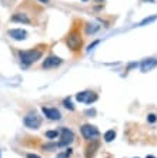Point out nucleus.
Returning <instances> with one entry per match:
<instances>
[{"label":"nucleus","instance_id":"obj_1","mask_svg":"<svg viewBox=\"0 0 157 158\" xmlns=\"http://www.w3.org/2000/svg\"><path fill=\"white\" fill-rule=\"evenodd\" d=\"M43 54V50L41 48H32V50H22L19 52V59L20 61L24 64V66H29L32 63L37 61V60L41 57Z\"/></svg>","mask_w":157,"mask_h":158},{"label":"nucleus","instance_id":"obj_2","mask_svg":"<svg viewBox=\"0 0 157 158\" xmlns=\"http://www.w3.org/2000/svg\"><path fill=\"white\" fill-rule=\"evenodd\" d=\"M64 41H66L67 47L72 52H79L81 48V44H83V39H81V34L79 30H72L66 36V40Z\"/></svg>","mask_w":157,"mask_h":158},{"label":"nucleus","instance_id":"obj_3","mask_svg":"<svg viewBox=\"0 0 157 158\" xmlns=\"http://www.w3.org/2000/svg\"><path fill=\"white\" fill-rule=\"evenodd\" d=\"M23 123H24V125L27 128L37 130L41 125V117L37 114L36 111H30V113H27V114L24 115Z\"/></svg>","mask_w":157,"mask_h":158},{"label":"nucleus","instance_id":"obj_4","mask_svg":"<svg viewBox=\"0 0 157 158\" xmlns=\"http://www.w3.org/2000/svg\"><path fill=\"white\" fill-rule=\"evenodd\" d=\"M80 131H81L83 138H86L87 141H94V140H97V137L100 135L99 130L91 124H83L80 127Z\"/></svg>","mask_w":157,"mask_h":158},{"label":"nucleus","instance_id":"obj_5","mask_svg":"<svg viewBox=\"0 0 157 158\" xmlns=\"http://www.w3.org/2000/svg\"><path fill=\"white\" fill-rule=\"evenodd\" d=\"M73 141H74L73 131L63 127V128L60 130V141H59L57 145H59V147H67V145H70Z\"/></svg>","mask_w":157,"mask_h":158},{"label":"nucleus","instance_id":"obj_6","mask_svg":"<svg viewBox=\"0 0 157 158\" xmlns=\"http://www.w3.org/2000/svg\"><path fill=\"white\" fill-rule=\"evenodd\" d=\"M97 98H99V96H97L94 91H81V93H79V94L76 96L77 101H80V103H86V104L94 103V101H97Z\"/></svg>","mask_w":157,"mask_h":158},{"label":"nucleus","instance_id":"obj_7","mask_svg":"<svg viewBox=\"0 0 157 158\" xmlns=\"http://www.w3.org/2000/svg\"><path fill=\"white\" fill-rule=\"evenodd\" d=\"M41 111H43V114L47 118H50V120H56V121H57V120L62 118L60 111H59L57 108H55V107H41Z\"/></svg>","mask_w":157,"mask_h":158},{"label":"nucleus","instance_id":"obj_8","mask_svg":"<svg viewBox=\"0 0 157 158\" xmlns=\"http://www.w3.org/2000/svg\"><path fill=\"white\" fill-rule=\"evenodd\" d=\"M62 64V59H59L56 56H49L47 59L43 61V69H53Z\"/></svg>","mask_w":157,"mask_h":158},{"label":"nucleus","instance_id":"obj_9","mask_svg":"<svg viewBox=\"0 0 157 158\" xmlns=\"http://www.w3.org/2000/svg\"><path fill=\"white\" fill-rule=\"evenodd\" d=\"M7 34L11 39H15V40H24L26 37H27V31L22 29H10L7 31Z\"/></svg>","mask_w":157,"mask_h":158},{"label":"nucleus","instance_id":"obj_10","mask_svg":"<svg viewBox=\"0 0 157 158\" xmlns=\"http://www.w3.org/2000/svg\"><path fill=\"white\" fill-rule=\"evenodd\" d=\"M99 148V141H89V145L86 147V158H93V155L96 154V151Z\"/></svg>","mask_w":157,"mask_h":158},{"label":"nucleus","instance_id":"obj_11","mask_svg":"<svg viewBox=\"0 0 157 158\" xmlns=\"http://www.w3.org/2000/svg\"><path fill=\"white\" fill-rule=\"evenodd\" d=\"M157 66V60L156 59H146L142 61V71L146 73V71L153 70L154 67Z\"/></svg>","mask_w":157,"mask_h":158},{"label":"nucleus","instance_id":"obj_12","mask_svg":"<svg viewBox=\"0 0 157 158\" xmlns=\"http://www.w3.org/2000/svg\"><path fill=\"white\" fill-rule=\"evenodd\" d=\"M11 20H13V22L24 23V24H30V23H32V20L26 16V13H15L13 17H11Z\"/></svg>","mask_w":157,"mask_h":158},{"label":"nucleus","instance_id":"obj_13","mask_svg":"<svg viewBox=\"0 0 157 158\" xmlns=\"http://www.w3.org/2000/svg\"><path fill=\"white\" fill-rule=\"evenodd\" d=\"M114 138H116V131H114V130H109V131L104 134V140H106L107 143L113 141Z\"/></svg>","mask_w":157,"mask_h":158},{"label":"nucleus","instance_id":"obj_14","mask_svg":"<svg viewBox=\"0 0 157 158\" xmlns=\"http://www.w3.org/2000/svg\"><path fill=\"white\" fill-rule=\"evenodd\" d=\"M57 137H59V131H56V130H50V131L46 132V138H49V140H55Z\"/></svg>","mask_w":157,"mask_h":158},{"label":"nucleus","instance_id":"obj_15","mask_svg":"<svg viewBox=\"0 0 157 158\" xmlns=\"http://www.w3.org/2000/svg\"><path fill=\"white\" fill-rule=\"evenodd\" d=\"M63 106H64V107H67V108H69V110H72V111L74 110V106H73V104H72V101H70V98H66V100H64V101H63Z\"/></svg>","mask_w":157,"mask_h":158},{"label":"nucleus","instance_id":"obj_16","mask_svg":"<svg viewBox=\"0 0 157 158\" xmlns=\"http://www.w3.org/2000/svg\"><path fill=\"white\" fill-rule=\"evenodd\" d=\"M154 20H157V16H151V17L146 19V20H143V22L140 23V26H144V24H147V23H150V22H154Z\"/></svg>","mask_w":157,"mask_h":158},{"label":"nucleus","instance_id":"obj_17","mask_svg":"<svg viewBox=\"0 0 157 158\" xmlns=\"http://www.w3.org/2000/svg\"><path fill=\"white\" fill-rule=\"evenodd\" d=\"M56 147H59L57 144H44V145H43V148H44V150H47V151L55 150Z\"/></svg>","mask_w":157,"mask_h":158},{"label":"nucleus","instance_id":"obj_18","mask_svg":"<svg viewBox=\"0 0 157 158\" xmlns=\"http://www.w3.org/2000/svg\"><path fill=\"white\" fill-rule=\"evenodd\" d=\"M147 120H149V123H154L157 120L156 114H149V117H147Z\"/></svg>","mask_w":157,"mask_h":158},{"label":"nucleus","instance_id":"obj_19","mask_svg":"<svg viewBox=\"0 0 157 158\" xmlns=\"http://www.w3.org/2000/svg\"><path fill=\"white\" fill-rule=\"evenodd\" d=\"M69 154H70V151L67 152V154L66 152H60V154L57 155V158H69Z\"/></svg>","mask_w":157,"mask_h":158},{"label":"nucleus","instance_id":"obj_20","mask_svg":"<svg viewBox=\"0 0 157 158\" xmlns=\"http://www.w3.org/2000/svg\"><path fill=\"white\" fill-rule=\"evenodd\" d=\"M27 158H40V157L36 154H27Z\"/></svg>","mask_w":157,"mask_h":158},{"label":"nucleus","instance_id":"obj_21","mask_svg":"<svg viewBox=\"0 0 157 158\" xmlns=\"http://www.w3.org/2000/svg\"><path fill=\"white\" fill-rule=\"evenodd\" d=\"M39 2H40V3H44V4L49 3V0H39Z\"/></svg>","mask_w":157,"mask_h":158},{"label":"nucleus","instance_id":"obj_22","mask_svg":"<svg viewBox=\"0 0 157 158\" xmlns=\"http://www.w3.org/2000/svg\"><path fill=\"white\" fill-rule=\"evenodd\" d=\"M146 158H156V157H153V155H147Z\"/></svg>","mask_w":157,"mask_h":158},{"label":"nucleus","instance_id":"obj_23","mask_svg":"<svg viewBox=\"0 0 157 158\" xmlns=\"http://www.w3.org/2000/svg\"><path fill=\"white\" fill-rule=\"evenodd\" d=\"M94 2H104V0H94Z\"/></svg>","mask_w":157,"mask_h":158},{"label":"nucleus","instance_id":"obj_24","mask_svg":"<svg viewBox=\"0 0 157 158\" xmlns=\"http://www.w3.org/2000/svg\"><path fill=\"white\" fill-rule=\"evenodd\" d=\"M81 2H87V0H81Z\"/></svg>","mask_w":157,"mask_h":158},{"label":"nucleus","instance_id":"obj_25","mask_svg":"<svg viewBox=\"0 0 157 158\" xmlns=\"http://www.w3.org/2000/svg\"><path fill=\"white\" fill-rule=\"evenodd\" d=\"M136 158H137V157H136Z\"/></svg>","mask_w":157,"mask_h":158}]
</instances>
